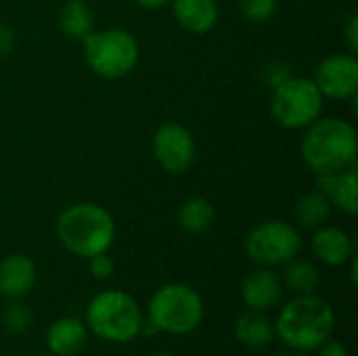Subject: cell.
I'll list each match as a JSON object with an SVG mask.
<instances>
[{"label":"cell","instance_id":"9a60e30c","mask_svg":"<svg viewBox=\"0 0 358 356\" xmlns=\"http://www.w3.org/2000/svg\"><path fill=\"white\" fill-rule=\"evenodd\" d=\"M170 6L176 23L191 34H208L218 21L216 0H172Z\"/></svg>","mask_w":358,"mask_h":356},{"label":"cell","instance_id":"d4e9b609","mask_svg":"<svg viewBox=\"0 0 358 356\" xmlns=\"http://www.w3.org/2000/svg\"><path fill=\"white\" fill-rule=\"evenodd\" d=\"M292 76V71H289V65H285L283 61H273V63H268V67L264 69V78H266V84L271 86V88H275V86H279L283 80H287Z\"/></svg>","mask_w":358,"mask_h":356},{"label":"cell","instance_id":"7a4b0ae2","mask_svg":"<svg viewBox=\"0 0 358 356\" xmlns=\"http://www.w3.org/2000/svg\"><path fill=\"white\" fill-rule=\"evenodd\" d=\"M57 237L69 254L88 260L94 254L109 252L115 241V222L103 206L78 201L59 214Z\"/></svg>","mask_w":358,"mask_h":356},{"label":"cell","instance_id":"7402d4cb","mask_svg":"<svg viewBox=\"0 0 358 356\" xmlns=\"http://www.w3.org/2000/svg\"><path fill=\"white\" fill-rule=\"evenodd\" d=\"M31 323H34V313L25 302L10 300V304L2 308V327L8 334H25L31 327Z\"/></svg>","mask_w":358,"mask_h":356},{"label":"cell","instance_id":"2e32d148","mask_svg":"<svg viewBox=\"0 0 358 356\" xmlns=\"http://www.w3.org/2000/svg\"><path fill=\"white\" fill-rule=\"evenodd\" d=\"M88 338V327L76 317H61L50 323L46 332V346L52 355L73 356L78 355Z\"/></svg>","mask_w":358,"mask_h":356},{"label":"cell","instance_id":"4316f807","mask_svg":"<svg viewBox=\"0 0 358 356\" xmlns=\"http://www.w3.org/2000/svg\"><path fill=\"white\" fill-rule=\"evenodd\" d=\"M344 38H346V46H348V52L357 55L358 52V15H350L346 27H344Z\"/></svg>","mask_w":358,"mask_h":356},{"label":"cell","instance_id":"ac0fdd59","mask_svg":"<svg viewBox=\"0 0 358 356\" xmlns=\"http://www.w3.org/2000/svg\"><path fill=\"white\" fill-rule=\"evenodd\" d=\"M59 27L71 40H84L94 29V8L86 0H65L59 10Z\"/></svg>","mask_w":358,"mask_h":356},{"label":"cell","instance_id":"7c38bea8","mask_svg":"<svg viewBox=\"0 0 358 356\" xmlns=\"http://www.w3.org/2000/svg\"><path fill=\"white\" fill-rule=\"evenodd\" d=\"M38 269L25 254H10L0 260V296L6 300H21L36 285Z\"/></svg>","mask_w":358,"mask_h":356},{"label":"cell","instance_id":"9c48e42d","mask_svg":"<svg viewBox=\"0 0 358 356\" xmlns=\"http://www.w3.org/2000/svg\"><path fill=\"white\" fill-rule=\"evenodd\" d=\"M151 153L168 174H185L195 162L197 145L187 126L178 122H166L153 132Z\"/></svg>","mask_w":358,"mask_h":356},{"label":"cell","instance_id":"52a82bcc","mask_svg":"<svg viewBox=\"0 0 358 356\" xmlns=\"http://www.w3.org/2000/svg\"><path fill=\"white\" fill-rule=\"evenodd\" d=\"M325 97L317 88L315 80L302 76H289L273 88L271 115L289 130H304L323 113Z\"/></svg>","mask_w":358,"mask_h":356},{"label":"cell","instance_id":"ba28073f","mask_svg":"<svg viewBox=\"0 0 358 356\" xmlns=\"http://www.w3.org/2000/svg\"><path fill=\"white\" fill-rule=\"evenodd\" d=\"M302 237L285 220H264L256 225L245 237V254L258 266L287 264L300 254Z\"/></svg>","mask_w":358,"mask_h":356},{"label":"cell","instance_id":"e0dca14e","mask_svg":"<svg viewBox=\"0 0 358 356\" xmlns=\"http://www.w3.org/2000/svg\"><path fill=\"white\" fill-rule=\"evenodd\" d=\"M235 338L239 344L252 350H260L273 344L275 340V323L260 311L241 313L235 319Z\"/></svg>","mask_w":358,"mask_h":356},{"label":"cell","instance_id":"6da1fadb","mask_svg":"<svg viewBox=\"0 0 358 356\" xmlns=\"http://www.w3.org/2000/svg\"><path fill=\"white\" fill-rule=\"evenodd\" d=\"M300 153L306 168L317 176L346 170L357 164V128L336 115L319 118L304 128Z\"/></svg>","mask_w":358,"mask_h":356},{"label":"cell","instance_id":"30bf717a","mask_svg":"<svg viewBox=\"0 0 358 356\" xmlns=\"http://www.w3.org/2000/svg\"><path fill=\"white\" fill-rule=\"evenodd\" d=\"M315 84L325 99L346 101L358 94V59L352 52L325 57L315 73Z\"/></svg>","mask_w":358,"mask_h":356},{"label":"cell","instance_id":"1f68e13d","mask_svg":"<svg viewBox=\"0 0 358 356\" xmlns=\"http://www.w3.org/2000/svg\"><path fill=\"white\" fill-rule=\"evenodd\" d=\"M149 356H174V355H168V353H153V355Z\"/></svg>","mask_w":358,"mask_h":356},{"label":"cell","instance_id":"d6986e66","mask_svg":"<svg viewBox=\"0 0 358 356\" xmlns=\"http://www.w3.org/2000/svg\"><path fill=\"white\" fill-rule=\"evenodd\" d=\"M214 218H216L214 206L206 197H187L176 214L178 227L189 235L206 233L214 225Z\"/></svg>","mask_w":358,"mask_h":356},{"label":"cell","instance_id":"44dd1931","mask_svg":"<svg viewBox=\"0 0 358 356\" xmlns=\"http://www.w3.org/2000/svg\"><path fill=\"white\" fill-rule=\"evenodd\" d=\"M319 271L313 262L308 260H289L285 264V273H283V287H287L292 294L296 296H308L315 294L319 287Z\"/></svg>","mask_w":358,"mask_h":356},{"label":"cell","instance_id":"cb8c5ba5","mask_svg":"<svg viewBox=\"0 0 358 356\" xmlns=\"http://www.w3.org/2000/svg\"><path fill=\"white\" fill-rule=\"evenodd\" d=\"M88 271H90V275H92L96 281H107V279H111L113 273H115L113 258H111L107 252L94 254V256L88 258Z\"/></svg>","mask_w":358,"mask_h":356},{"label":"cell","instance_id":"4fadbf2b","mask_svg":"<svg viewBox=\"0 0 358 356\" xmlns=\"http://www.w3.org/2000/svg\"><path fill=\"white\" fill-rule=\"evenodd\" d=\"M317 189L329 199L331 206H336L344 214H348V216L358 214L357 164L346 170H340V172L317 176Z\"/></svg>","mask_w":358,"mask_h":356},{"label":"cell","instance_id":"3957f363","mask_svg":"<svg viewBox=\"0 0 358 356\" xmlns=\"http://www.w3.org/2000/svg\"><path fill=\"white\" fill-rule=\"evenodd\" d=\"M336 325L334 308L319 296H296L283 306L275 323V336L296 350H317L331 338Z\"/></svg>","mask_w":358,"mask_h":356},{"label":"cell","instance_id":"f1b7e54d","mask_svg":"<svg viewBox=\"0 0 358 356\" xmlns=\"http://www.w3.org/2000/svg\"><path fill=\"white\" fill-rule=\"evenodd\" d=\"M138 6H143V8H149V10H153V8H162V6H166V4H170L172 0H134Z\"/></svg>","mask_w":358,"mask_h":356},{"label":"cell","instance_id":"8992f818","mask_svg":"<svg viewBox=\"0 0 358 356\" xmlns=\"http://www.w3.org/2000/svg\"><path fill=\"white\" fill-rule=\"evenodd\" d=\"M147 313L157 332L185 336L201 323L203 300L199 292L187 283H168L151 296Z\"/></svg>","mask_w":358,"mask_h":356},{"label":"cell","instance_id":"5bb4252c","mask_svg":"<svg viewBox=\"0 0 358 356\" xmlns=\"http://www.w3.org/2000/svg\"><path fill=\"white\" fill-rule=\"evenodd\" d=\"M313 252L327 266H342L355 256L352 237L340 227H319L313 235Z\"/></svg>","mask_w":358,"mask_h":356},{"label":"cell","instance_id":"484cf974","mask_svg":"<svg viewBox=\"0 0 358 356\" xmlns=\"http://www.w3.org/2000/svg\"><path fill=\"white\" fill-rule=\"evenodd\" d=\"M15 44H17L15 29L10 25H6V23H0V57L10 55L13 48H15Z\"/></svg>","mask_w":358,"mask_h":356},{"label":"cell","instance_id":"277c9868","mask_svg":"<svg viewBox=\"0 0 358 356\" xmlns=\"http://www.w3.org/2000/svg\"><path fill=\"white\" fill-rule=\"evenodd\" d=\"M143 313L138 302L122 290L99 292L86 308V327L101 340L126 344L141 334Z\"/></svg>","mask_w":358,"mask_h":356},{"label":"cell","instance_id":"f546056e","mask_svg":"<svg viewBox=\"0 0 358 356\" xmlns=\"http://www.w3.org/2000/svg\"><path fill=\"white\" fill-rule=\"evenodd\" d=\"M348 262H350V283H352V285H357V283H358V277H357L358 258H357V256H352V258H350Z\"/></svg>","mask_w":358,"mask_h":356},{"label":"cell","instance_id":"4dcf8cb0","mask_svg":"<svg viewBox=\"0 0 358 356\" xmlns=\"http://www.w3.org/2000/svg\"><path fill=\"white\" fill-rule=\"evenodd\" d=\"M275 356H308V353H304V350H296V348H287V350L277 353Z\"/></svg>","mask_w":358,"mask_h":356},{"label":"cell","instance_id":"ffe728a7","mask_svg":"<svg viewBox=\"0 0 358 356\" xmlns=\"http://www.w3.org/2000/svg\"><path fill=\"white\" fill-rule=\"evenodd\" d=\"M331 204L329 199L319 191H308L296 201V218L304 229H319L323 227L331 216Z\"/></svg>","mask_w":358,"mask_h":356},{"label":"cell","instance_id":"8fae6325","mask_svg":"<svg viewBox=\"0 0 358 356\" xmlns=\"http://www.w3.org/2000/svg\"><path fill=\"white\" fill-rule=\"evenodd\" d=\"M241 298L250 311H271L283 298V283L273 269L258 266L243 279Z\"/></svg>","mask_w":358,"mask_h":356},{"label":"cell","instance_id":"603a6c76","mask_svg":"<svg viewBox=\"0 0 358 356\" xmlns=\"http://www.w3.org/2000/svg\"><path fill=\"white\" fill-rule=\"evenodd\" d=\"M279 0H239V10L250 23H266L277 13Z\"/></svg>","mask_w":358,"mask_h":356},{"label":"cell","instance_id":"5b68a950","mask_svg":"<svg viewBox=\"0 0 358 356\" xmlns=\"http://www.w3.org/2000/svg\"><path fill=\"white\" fill-rule=\"evenodd\" d=\"M82 50L90 71L105 80H120L128 76L141 57L138 40L122 27L92 29L82 40Z\"/></svg>","mask_w":358,"mask_h":356},{"label":"cell","instance_id":"83f0119b","mask_svg":"<svg viewBox=\"0 0 358 356\" xmlns=\"http://www.w3.org/2000/svg\"><path fill=\"white\" fill-rule=\"evenodd\" d=\"M319 356H348V350L342 342L336 340H325L319 346Z\"/></svg>","mask_w":358,"mask_h":356}]
</instances>
